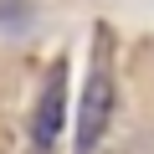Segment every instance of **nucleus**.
Returning <instances> with one entry per match:
<instances>
[{"label": "nucleus", "instance_id": "obj_1", "mask_svg": "<svg viewBox=\"0 0 154 154\" xmlns=\"http://www.w3.org/2000/svg\"><path fill=\"white\" fill-rule=\"evenodd\" d=\"M113 113V67H108V31H98V51L88 67V88H82V113H77V154H93Z\"/></svg>", "mask_w": 154, "mask_h": 154}, {"label": "nucleus", "instance_id": "obj_2", "mask_svg": "<svg viewBox=\"0 0 154 154\" xmlns=\"http://www.w3.org/2000/svg\"><path fill=\"white\" fill-rule=\"evenodd\" d=\"M62 113H67V67L57 62L51 67V82L41 93V108H36V144L51 149V139L62 134Z\"/></svg>", "mask_w": 154, "mask_h": 154}]
</instances>
